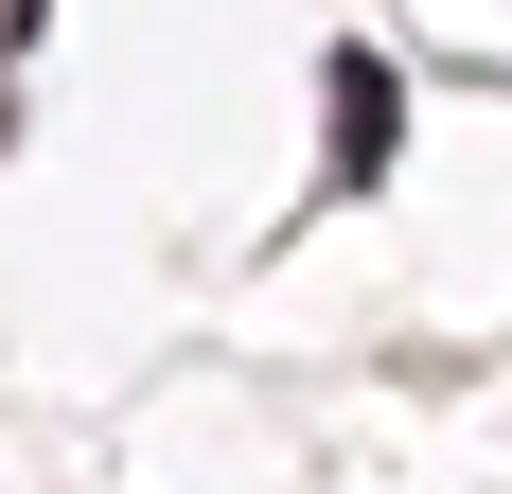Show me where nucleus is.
<instances>
[{"mask_svg": "<svg viewBox=\"0 0 512 494\" xmlns=\"http://www.w3.org/2000/svg\"><path fill=\"white\" fill-rule=\"evenodd\" d=\"M371 159H389V71L336 53V177H371Z\"/></svg>", "mask_w": 512, "mask_h": 494, "instance_id": "1", "label": "nucleus"}, {"mask_svg": "<svg viewBox=\"0 0 512 494\" xmlns=\"http://www.w3.org/2000/svg\"><path fill=\"white\" fill-rule=\"evenodd\" d=\"M18 18H36V0H0V36H18Z\"/></svg>", "mask_w": 512, "mask_h": 494, "instance_id": "2", "label": "nucleus"}]
</instances>
